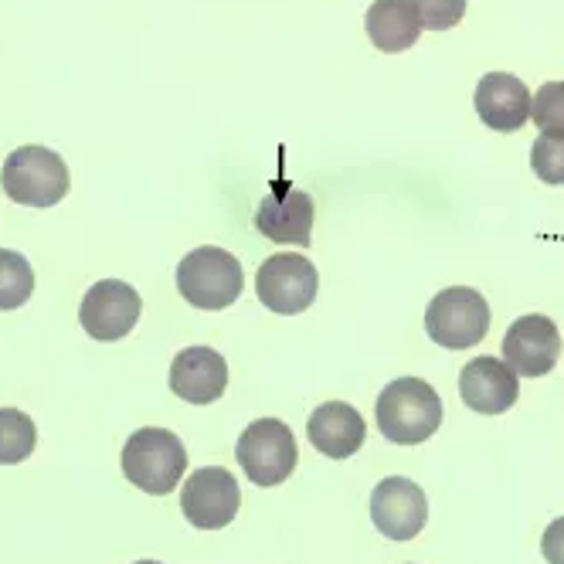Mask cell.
I'll return each mask as SVG.
<instances>
[{"label": "cell", "mask_w": 564, "mask_h": 564, "mask_svg": "<svg viewBox=\"0 0 564 564\" xmlns=\"http://www.w3.org/2000/svg\"><path fill=\"white\" fill-rule=\"evenodd\" d=\"M375 419L391 446H419L442 425V398L422 378H398L378 394Z\"/></svg>", "instance_id": "1"}, {"label": "cell", "mask_w": 564, "mask_h": 564, "mask_svg": "<svg viewBox=\"0 0 564 564\" xmlns=\"http://www.w3.org/2000/svg\"><path fill=\"white\" fill-rule=\"evenodd\" d=\"M187 473V449L171 429H137L123 446V476L150 497H167Z\"/></svg>", "instance_id": "2"}, {"label": "cell", "mask_w": 564, "mask_h": 564, "mask_svg": "<svg viewBox=\"0 0 564 564\" xmlns=\"http://www.w3.org/2000/svg\"><path fill=\"white\" fill-rule=\"evenodd\" d=\"M0 184H4L11 200H18L24 208H52L58 200H65L72 177L65 160L55 150L28 143L4 160Z\"/></svg>", "instance_id": "3"}, {"label": "cell", "mask_w": 564, "mask_h": 564, "mask_svg": "<svg viewBox=\"0 0 564 564\" xmlns=\"http://www.w3.org/2000/svg\"><path fill=\"white\" fill-rule=\"evenodd\" d=\"M241 290H246L241 262L218 246H200L177 265V293L197 310H228Z\"/></svg>", "instance_id": "4"}, {"label": "cell", "mask_w": 564, "mask_h": 564, "mask_svg": "<svg viewBox=\"0 0 564 564\" xmlns=\"http://www.w3.org/2000/svg\"><path fill=\"white\" fill-rule=\"evenodd\" d=\"M235 459L256 487H279V482H286L296 469V459H300L296 435L279 419H256L238 435Z\"/></svg>", "instance_id": "5"}, {"label": "cell", "mask_w": 564, "mask_h": 564, "mask_svg": "<svg viewBox=\"0 0 564 564\" xmlns=\"http://www.w3.org/2000/svg\"><path fill=\"white\" fill-rule=\"evenodd\" d=\"M425 330L429 337L446 350H466L479 344L490 330V306L482 293L469 286L442 290L425 310Z\"/></svg>", "instance_id": "6"}, {"label": "cell", "mask_w": 564, "mask_h": 564, "mask_svg": "<svg viewBox=\"0 0 564 564\" xmlns=\"http://www.w3.org/2000/svg\"><path fill=\"white\" fill-rule=\"evenodd\" d=\"M319 290V272L306 256H269L256 272V293L265 310L279 316H296L313 306Z\"/></svg>", "instance_id": "7"}, {"label": "cell", "mask_w": 564, "mask_h": 564, "mask_svg": "<svg viewBox=\"0 0 564 564\" xmlns=\"http://www.w3.org/2000/svg\"><path fill=\"white\" fill-rule=\"evenodd\" d=\"M241 507L238 479L221 466H205L187 476L181 490V513L197 531H221Z\"/></svg>", "instance_id": "8"}, {"label": "cell", "mask_w": 564, "mask_h": 564, "mask_svg": "<svg viewBox=\"0 0 564 564\" xmlns=\"http://www.w3.org/2000/svg\"><path fill=\"white\" fill-rule=\"evenodd\" d=\"M140 310H143V300L130 282L102 279V282H93V290L83 296V306H78V324H83V330L93 340L112 344L137 327Z\"/></svg>", "instance_id": "9"}, {"label": "cell", "mask_w": 564, "mask_h": 564, "mask_svg": "<svg viewBox=\"0 0 564 564\" xmlns=\"http://www.w3.org/2000/svg\"><path fill=\"white\" fill-rule=\"evenodd\" d=\"M371 520L381 538L388 541H412L422 534L429 520V500L419 482L405 476L381 479L371 494Z\"/></svg>", "instance_id": "10"}, {"label": "cell", "mask_w": 564, "mask_h": 564, "mask_svg": "<svg viewBox=\"0 0 564 564\" xmlns=\"http://www.w3.org/2000/svg\"><path fill=\"white\" fill-rule=\"evenodd\" d=\"M561 354V334L544 313H528L510 324L503 337V365L517 378H544L554 371Z\"/></svg>", "instance_id": "11"}, {"label": "cell", "mask_w": 564, "mask_h": 564, "mask_svg": "<svg viewBox=\"0 0 564 564\" xmlns=\"http://www.w3.org/2000/svg\"><path fill=\"white\" fill-rule=\"evenodd\" d=\"M256 228L279 246L306 249L313 241V197L290 181H275L259 200Z\"/></svg>", "instance_id": "12"}, {"label": "cell", "mask_w": 564, "mask_h": 564, "mask_svg": "<svg viewBox=\"0 0 564 564\" xmlns=\"http://www.w3.org/2000/svg\"><path fill=\"white\" fill-rule=\"evenodd\" d=\"M463 405L479 415H503L517 405L520 381L500 357H473L459 371Z\"/></svg>", "instance_id": "13"}, {"label": "cell", "mask_w": 564, "mask_h": 564, "mask_svg": "<svg viewBox=\"0 0 564 564\" xmlns=\"http://www.w3.org/2000/svg\"><path fill=\"white\" fill-rule=\"evenodd\" d=\"M171 391L187 405H212L228 391V360L215 347H184L171 365Z\"/></svg>", "instance_id": "14"}, {"label": "cell", "mask_w": 564, "mask_h": 564, "mask_svg": "<svg viewBox=\"0 0 564 564\" xmlns=\"http://www.w3.org/2000/svg\"><path fill=\"white\" fill-rule=\"evenodd\" d=\"M476 112L497 133H517L531 119V93L510 72H490L476 86Z\"/></svg>", "instance_id": "15"}, {"label": "cell", "mask_w": 564, "mask_h": 564, "mask_svg": "<svg viewBox=\"0 0 564 564\" xmlns=\"http://www.w3.org/2000/svg\"><path fill=\"white\" fill-rule=\"evenodd\" d=\"M306 435L316 453L330 459H350L368 438L365 415H360L347 401H324L310 419H306Z\"/></svg>", "instance_id": "16"}, {"label": "cell", "mask_w": 564, "mask_h": 564, "mask_svg": "<svg viewBox=\"0 0 564 564\" xmlns=\"http://www.w3.org/2000/svg\"><path fill=\"white\" fill-rule=\"evenodd\" d=\"M365 28L378 52L398 55V52H409L419 42L422 18H419L415 0H375L365 14Z\"/></svg>", "instance_id": "17"}, {"label": "cell", "mask_w": 564, "mask_h": 564, "mask_svg": "<svg viewBox=\"0 0 564 564\" xmlns=\"http://www.w3.org/2000/svg\"><path fill=\"white\" fill-rule=\"evenodd\" d=\"M37 446L34 419H28L21 409H0V466L24 463Z\"/></svg>", "instance_id": "18"}, {"label": "cell", "mask_w": 564, "mask_h": 564, "mask_svg": "<svg viewBox=\"0 0 564 564\" xmlns=\"http://www.w3.org/2000/svg\"><path fill=\"white\" fill-rule=\"evenodd\" d=\"M34 293V269L21 252L0 249V310H21Z\"/></svg>", "instance_id": "19"}, {"label": "cell", "mask_w": 564, "mask_h": 564, "mask_svg": "<svg viewBox=\"0 0 564 564\" xmlns=\"http://www.w3.org/2000/svg\"><path fill=\"white\" fill-rule=\"evenodd\" d=\"M531 123L544 137H564V83H544L531 99Z\"/></svg>", "instance_id": "20"}, {"label": "cell", "mask_w": 564, "mask_h": 564, "mask_svg": "<svg viewBox=\"0 0 564 564\" xmlns=\"http://www.w3.org/2000/svg\"><path fill=\"white\" fill-rule=\"evenodd\" d=\"M531 167L544 184H564V137H538L531 143Z\"/></svg>", "instance_id": "21"}, {"label": "cell", "mask_w": 564, "mask_h": 564, "mask_svg": "<svg viewBox=\"0 0 564 564\" xmlns=\"http://www.w3.org/2000/svg\"><path fill=\"white\" fill-rule=\"evenodd\" d=\"M415 8L429 31H449L466 18V0H415Z\"/></svg>", "instance_id": "22"}, {"label": "cell", "mask_w": 564, "mask_h": 564, "mask_svg": "<svg viewBox=\"0 0 564 564\" xmlns=\"http://www.w3.org/2000/svg\"><path fill=\"white\" fill-rule=\"evenodd\" d=\"M541 554L547 557V564H564V517H557L551 528L544 531Z\"/></svg>", "instance_id": "23"}, {"label": "cell", "mask_w": 564, "mask_h": 564, "mask_svg": "<svg viewBox=\"0 0 564 564\" xmlns=\"http://www.w3.org/2000/svg\"><path fill=\"white\" fill-rule=\"evenodd\" d=\"M133 564H160V561H133Z\"/></svg>", "instance_id": "24"}]
</instances>
